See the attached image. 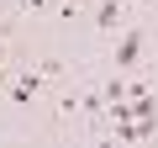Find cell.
Here are the masks:
<instances>
[{"label":"cell","mask_w":158,"mask_h":148,"mask_svg":"<svg viewBox=\"0 0 158 148\" xmlns=\"http://www.w3.org/2000/svg\"><path fill=\"white\" fill-rule=\"evenodd\" d=\"M137 58H142V32H127L121 42H116V69H137Z\"/></svg>","instance_id":"1"},{"label":"cell","mask_w":158,"mask_h":148,"mask_svg":"<svg viewBox=\"0 0 158 148\" xmlns=\"http://www.w3.org/2000/svg\"><path fill=\"white\" fill-rule=\"evenodd\" d=\"M37 85H42V69H32V74H21V80H11V90H6V95H11L16 106H27V101L37 95Z\"/></svg>","instance_id":"2"},{"label":"cell","mask_w":158,"mask_h":148,"mask_svg":"<svg viewBox=\"0 0 158 148\" xmlns=\"http://www.w3.org/2000/svg\"><path fill=\"white\" fill-rule=\"evenodd\" d=\"M95 27L100 32H116L121 27V0H100V6H95Z\"/></svg>","instance_id":"3"},{"label":"cell","mask_w":158,"mask_h":148,"mask_svg":"<svg viewBox=\"0 0 158 148\" xmlns=\"http://www.w3.org/2000/svg\"><path fill=\"white\" fill-rule=\"evenodd\" d=\"M127 95H132L127 80H106V101H127Z\"/></svg>","instance_id":"4"},{"label":"cell","mask_w":158,"mask_h":148,"mask_svg":"<svg viewBox=\"0 0 158 148\" xmlns=\"http://www.w3.org/2000/svg\"><path fill=\"white\" fill-rule=\"evenodd\" d=\"M21 6H27V11H42V6H48V0H21Z\"/></svg>","instance_id":"5"},{"label":"cell","mask_w":158,"mask_h":148,"mask_svg":"<svg viewBox=\"0 0 158 148\" xmlns=\"http://www.w3.org/2000/svg\"><path fill=\"white\" fill-rule=\"evenodd\" d=\"M0 74H6V48H0Z\"/></svg>","instance_id":"6"}]
</instances>
